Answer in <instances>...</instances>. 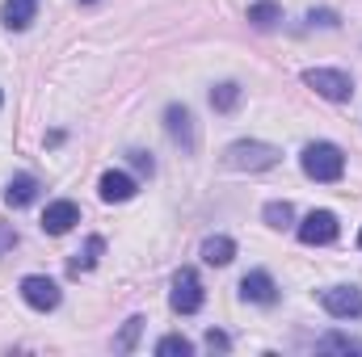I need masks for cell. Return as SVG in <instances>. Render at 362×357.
I'll return each mask as SVG.
<instances>
[{
    "mask_svg": "<svg viewBox=\"0 0 362 357\" xmlns=\"http://www.w3.org/2000/svg\"><path fill=\"white\" fill-rule=\"evenodd\" d=\"M299 164L312 181H341V173H346V156L337 143H308Z\"/></svg>",
    "mask_w": 362,
    "mask_h": 357,
    "instance_id": "6da1fadb",
    "label": "cell"
},
{
    "mask_svg": "<svg viewBox=\"0 0 362 357\" xmlns=\"http://www.w3.org/2000/svg\"><path fill=\"white\" fill-rule=\"evenodd\" d=\"M278 147L274 143H253V139H240L228 147V169L236 173H262V169H274L278 164Z\"/></svg>",
    "mask_w": 362,
    "mask_h": 357,
    "instance_id": "7a4b0ae2",
    "label": "cell"
},
{
    "mask_svg": "<svg viewBox=\"0 0 362 357\" xmlns=\"http://www.w3.org/2000/svg\"><path fill=\"white\" fill-rule=\"evenodd\" d=\"M303 85L316 89L325 101H350V97H354V80H350L346 72H333V68H312V72H303Z\"/></svg>",
    "mask_w": 362,
    "mask_h": 357,
    "instance_id": "3957f363",
    "label": "cell"
},
{
    "mask_svg": "<svg viewBox=\"0 0 362 357\" xmlns=\"http://www.w3.org/2000/svg\"><path fill=\"white\" fill-rule=\"evenodd\" d=\"M320 303L333 320H362V290H354V286H333L320 294Z\"/></svg>",
    "mask_w": 362,
    "mask_h": 357,
    "instance_id": "277c9868",
    "label": "cell"
},
{
    "mask_svg": "<svg viewBox=\"0 0 362 357\" xmlns=\"http://www.w3.org/2000/svg\"><path fill=\"white\" fill-rule=\"evenodd\" d=\"M169 303H173V311H181V315H194V311L202 307V282H198L194 269H181L177 277H173V294H169Z\"/></svg>",
    "mask_w": 362,
    "mask_h": 357,
    "instance_id": "5b68a950",
    "label": "cell"
},
{
    "mask_svg": "<svg viewBox=\"0 0 362 357\" xmlns=\"http://www.w3.org/2000/svg\"><path fill=\"white\" fill-rule=\"evenodd\" d=\"M21 298L34 311H55L59 307V286L51 277H42V273H30V277H21Z\"/></svg>",
    "mask_w": 362,
    "mask_h": 357,
    "instance_id": "8992f818",
    "label": "cell"
},
{
    "mask_svg": "<svg viewBox=\"0 0 362 357\" xmlns=\"http://www.w3.org/2000/svg\"><path fill=\"white\" fill-rule=\"evenodd\" d=\"M337 214L333 210H312L303 223H299V240L303 244H333L337 240Z\"/></svg>",
    "mask_w": 362,
    "mask_h": 357,
    "instance_id": "52a82bcc",
    "label": "cell"
},
{
    "mask_svg": "<svg viewBox=\"0 0 362 357\" xmlns=\"http://www.w3.org/2000/svg\"><path fill=\"white\" fill-rule=\"evenodd\" d=\"M76 223H81V206H76V202H68V198L51 202V206H47V214H42V231H47V236H64V231H72Z\"/></svg>",
    "mask_w": 362,
    "mask_h": 357,
    "instance_id": "ba28073f",
    "label": "cell"
},
{
    "mask_svg": "<svg viewBox=\"0 0 362 357\" xmlns=\"http://www.w3.org/2000/svg\"><path fill=\"white\" fill-rule=\"evenodd\" d=\"M240 298H245V303H257V307H270V303H278V286H274V277L266 273V269L245 273V282H240Z\"/></svg>",
    "mask_w": 362,
    "mask_h": 357,
    "instance_id": "9c48e42d",
    "label": "cell"
},
{
    "mask_svg": "<svg viewBox=\"0 0 362 357\" xmlns=\"http://www.w3.org/2000/svg\"><path fill=\"white\" fill-rule=\"evenodd\" d=\"M165 126H169L173 143H181L185 152H194V118H189L185 105H169V109H165Z\"/></svg>",
    "mask_w": 362,
    "mask_h": 357,
    "instance_id": "30bf717a",
    "label": "cell"
},
{
    "mask_svg": "<svg viewBox=\"0 0 362 357\" xmlns=\"http://www.w3.org/2000/svg\"><path fill=\"white\" fill-rule=\"evenodd\" d=\"M97 193H101V202H127V198H135V181L127 173H105L97 181Z\"/></svg>",
    "mask_w": 362,
    "mask_h": 357,
    "instance_id": "8fae6325",
    "label": "cell"
},
{
    "mask_svg": "<svg viewBox=\"0 0 362 357\" xmlns=\"http://www.w3.org/2000/svg\"><path fill=\"white\" fill-rule=\"evenodd\" d=\"M232 257H236V240H228V236H206L202 240V261L206 265H232Z\"/></svg>",
    "mask_w": 362,
    "mask_h": 357,
    "instance_id": "7c38bea8",
    "label": "cell"
},
{
    "mask_svg": "<svg viewBox=\"0 0 362 357\" xmlns=\"http://www.w3.org/2000/svg\"><path fill=\"white\" fill-rule=\"evenodd\" d=\"M34 198H38V177H30V173L13 177V181H8V189H4V202H8V206H17V210H21V206H30Z\"/></svg>",
    "mask_w": 362,
    "mask_h": 357,
    "instance_id": "4fadbf2b",
    "label": "cell"
},
{
    "mask_svg": "<svg viewBox=\"0 0 362 357\" xmlns=\"http://www.w3.org/2000/svg\"><path fill=\"white\" fill-rule=\"evenodd\" d=\"M34 13H38V0H4V8H0L8 30H25L34 21Z\"/></svg>",
    "mask_w": 362,
    "mask_h": 357,
    "instance_id": "5bb4252c",
    "label": "cell"
},
{
    "mask_svg": "<svg viewBox=\"0 0 362 357\" xmlns=\"http://www.w3.org/2000/svg\"><path fill=\"white\" fill-rule=\"evenodd\" d=\"M249 21H253L257 30H270L274 21H282V8H278L274 0H257V4H249Z\"/></svg>",
    "mask_w": 362,
    "mask_h": 357,
    "instance_id": "9a60e30c",
    "label": "cell"
},
{
    "mask_svg": "<svg viewBox=\"0 0 362 357\" xmlns=\"http://www.w3.org/2000/svg\"><path fill=\"white\" fill-rule=\"evenodd\" d=\"M105 253V240L101 236H89V244H85V253H76V261H72V273H81V269H93L97 265V257Z\"/></svg>",
    "mask_w": 362,
    "mask_h": 357,
    "instance_id": "2e32d148",
    "label": "cell"
},
{
    "mask_svg": "<svg viewBox=\"0 0 362 357\" xmlns=\"http://www.w3.org/2000/svg\"><path fill=\"white\" fill-rule=\"evenodd\" d=\"M316 349L320 353H362V341H354V337H325V341H316Z\"/></svg>",
    "mask_w": 362,
    "mask_h": 357,
    "instance_id": "e0dca14e",
    "label": "cell"
},
{
    "mask_svg": "<svg viewBox=\"0 0 362 357\" xmlns=\"http://www.w3.org/2000/svg\"><path fill=\"white\" fill-rule=\"evenodd\" d=\"M236 101H240V85H232V80H228V85H219V89H211V105H215V109H223V114H228V109H236Z\"/></svg>",
    "mask_w": 362,
    "mask_h": 357,
    "instance_id": "ac0fdd59",
    "label": "cell"
},
{
    "mask_svg": "<svg viewBox=\"0 0 362 357\" xmlns=\"http://www.w3.org/2000/svg\"><path fill=\"white\" fill-rule=\"evenodd\" d=\"M266 223L270 227H291V219H295V210H291V202H266Z\"/></svg>",
    "mask_w": 362,
    "mask_h": 357,
    "instance_id": "d6986e66",
    "label": "cell"
},
{
    "mask_svg": "<svg viewBox=\"0 0 362 357\" xmlns=\"http://www.w3.org/2000/svg\"><path fill=\"white\" fill-rule=\"evenodd\" d=\"M156 353L160 357H189L194 345H189L185 337H165V341H156Z\"/></svg>",
    "mask_w": 362,
    "mask_h": 357,
    "instance_id": "ffe728a7",
    "label": "cell"
},
{
    "mask_svg": "<svg viewBox=\"0 0 362 357\" xmlns=\"http://www.w3.org/2000/svg\"><path fill=\"white\" fill-rule=\"evenodd\" d=\"M139 328H144V320H127V328H122V337H118V349L127 353L131 345H135V337H139Z\"/></svg>",
    "mask_w": 362,
    "mask_h": 357,
    "instance_id": "44dd1931",
    "label": "cell"
},
{
    "mask_svg": "<svg viewBox=\"0 0 362 357\" xmlns=\"http://www.w3.org/2000/svg\"><path fill=\"white\" fill-rule=\"evenodd\" d=\"M206 349H219V353H228V349H232V341H228L223 332H206Z\"/></svg>",
    "mask_w": 362,
    "mask_h": 357,
    "instance_id": "7402d4cb",
    "label": "cell"
},
{
    "mask_svg": "<svg viewBox=\"0 0 362 357\" xmlns=\"http://www.w3.org/2000/svg\"><path fill=\"white\" fill-rule=\"evenodd\" d=\"M131 164H135L139 173H152V156H144V152H131Z\"/></svg>",
    "mask_w": 362,
    "mask_h": 357,
    "instance_id": "603a6c76",
    "label": "cell"
},
{
    "mask_svg": "<svg viewBox=\"0 0 362 357\" xmlns=\"http://www.w3.org/2000/svg\"><path fill=\"white\" fill-rule=\"evenodd\" d=\"M8 244H17V236H13V231H8V227H0V253H4V248H8Z\"/></svg>",
    "mask_w": 362,
    "mask_h": 357,
    "instance_id": "cb8c5ba5",
    "label": "cell"
},
{
    "mask_svg": "<svg viewBox=\"0 0 362 357\" xmlns=\"http://www.w3.org/2000/svg\"><path fill=\"white\" fill-rule=\"evenodd\" d=\"M312 21H320V25H337V17H333V13H312Z\"/></svg>",
    "mask_w": 362,
    "mask_h": 357,
    "instance_id": "d4e9b609",
    "label": "cell"
},
{
    "mask_svg": "<svg viewBox=\"0 0 362 357\" xmlns=\"http://www.w3.org/2000/svg\"><path fill=\"white\" fill-rule=\"evenodd\" d=\"M358 248H362V231H358Z\"/></svg>",
    "mask_w": 362,
    "mask_h": 357,
    "instance_id": "484cf974",
    "label": "cell"
},
{
    "mask_svg": "<svg viewBox=\"0 0 362 357\" xmlns=\"http://www.w3.org/2000/svg\"><path fill=\"white\" fill-rule=\"evenodd\" d=\"M81 4H93V0H81Z\"/></svg>",
    "mask_w": 362,
    "mask_h": 357,
    "instance_id": "4316f807",
    "label": "cell"
}]
</instances>
